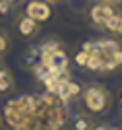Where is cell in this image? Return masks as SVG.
Returning a JSON list of instances; mask_svg holds the SVG:
<instances>
[{
    "label": "cell",
    "mask_w": 122,
    "mask_h": 130,
    "mask_svg": "<svg viewBox=\"0 0 122 130\" xmlns=\"http://www.w3.org/2000/svg\"><path fill=\"white\" fill-rule=\"evenodd\" d=\"M39 23H35L33 19H29L27 14H23V17H19V21H17V31H19V35L25 37V39H31V37H35L37 35V27Z\"/></svg>",
    "instance_id": "8992f818"
},
{
    "label": "cell",
    "mask_w": 122,
    "mask_h": 130,
    "mask_svg": "<svg viewBox=\"0 0 122 130\" xmlns=\"http://www.w3.org/2000/svg\"><path fill=\"white\" fill-rule=\"evenodd\" d=\"M83 50L89 52L87 70L91 72H112L122 66V47L114 39H99L83 43Z\"/></svg>",
    "instance_id": "6da1fadb"
},
{
    "label": "cell",
    "mask_w": 122,
    "mask_h": 130,
    "mask_svg": "<svg viewBox=\"0 0 122 130\" xmlns=\"http://www.w3.org/2000/svg\"><path fill=\"white\" fill-rule=\"evenodd\" d=\"M15 85V78L6 68H0V93H8Z\"/></svg>",
    "instance_id": "9c48e42d"
},
{
    "label": "cell",
    "mask_w": 122,
    "mask_h": 130,
    "mask_svg": "<svg viewBox=\"0 0 122 130\" xmlns=\"http://www.w3.org/2000/svg\"><path fill=\"white\" fill-rule=\"evenodd\" d=\"M118 10L112 6V4H108V2H101V4H95V6H91V10H89V19L95 23V25H106V21L108 19H112L114 14H116Z\"/></svg>",
    "instance_id": "5b68a950"
},
{
    "label": "cell",
    "mask_w": 122,
    "mask_h": 130,
    "mask_svg": "<svg viewBox=\"0 0 122 130\" xmlns=\"http://www.w3.org/2000/svg\"><path fill=\"white\" fill-rule=\"evenodd\" d=\"M91 126H93V120L85 113H79L71 120V130H91Z\"/></svg>",
    "instance_id": "ba28073f"
},
{
    "label": "cell",
    "mask_w": 122,
    "mask_h": 130,
    "mask_svg": "<svg viewBox=\"0 0 122 130\" xmlns=\"http://www.w3.org/2000/svg\"><path fill=\"white\" fill-rule=\"evenodd\" d=\"M116 33L122 35V14H120V21H118V29H116Z\"/></svg>",
    "instance_id": "5bb4252c"
},
{
    "label": "cell",
    "mask_w": 122,
    "mask_h": 130,
    "mask_svg": "<svg viewBox=\"0 0 122 130\" xmlns=\"http://www.w3.org/2000/svg\"><path fill=\"white\" fill-rule=\"evenodd\" d=\"M112 2H120V0H112Z\"/></svg>",
    "instance_id": "9a60e30c"
},
{
    "label": "cell",
    "mask_w": 122,
    "mask_h": 130,
    "mask_svg": "<svg viewBox=\"0 0 122 130\" xmlns=\"http://www.w3.org/2000/svg\"><path fill=\"white\" fill-rule=\"evenodd\" d=\"M8 37L4 35V33H0V56H2V54H6L8 52Z\"/></svg>",
    "instance_id": "7c38bea8"
},
{
    "label": "cell",
    "mask_w": 122,
    "mask_h": 130,
    "mask_svg": "<svg viewBox=\"0 0 122 130\" xmlns=\"http://www.w3.org/2000/svg\"><path fill=\"white\" fill-rule=\"evenodd\" d=\"M60 47V43L58 41H54V39H50V41H46V43H42V54H46V52H52V50H58Z\"/></svg>",
    "instance_id": "8fae6325"
},
{
    "label": "cell",
    "mask_w": 122,
    "mask_h": 130,
    "mask_svg": "<svg viewBox=\"0 0 122 130\" xmlns=\"http://www.w3.org/2000/svg\"><path fill=\"white\" fill-rule=\"evenodd\" d=\"M91 130H110V128H108V126H103V124H93Z\"/></svg>",
    "instance_id": "4fadbf2b"
},
{
    "label": "cell",
    "mask_w": 122,
    "mask_h": 130,
    "mask_svg": "<svg viewBox=\"0 0 122 130\" xmlns=\"http://www.w3.org/2000/svg\"><path fill=\"white\" fill-rule=\"evenodd\" d=\"M0 68H2V62H0Z\"/></svg>",
    "instance_id": "2e32d148"
},
{
    "label": "cell",
    "mask_w": 122,
    "mask_h": 130,
    "mask_svg": "<svg viewBox=\"0 0 122 130\" xmlns=\"http://www.w3.org/2000/svg\"><path fill=\"white\" fill-rule=\"evenodd\" d=\"M87 60H89V52H87V50H83V47H81V50L75 54V62L79 64V66H87Z\"/></svg>",
    "instance_id": "30bf717a"
},
{
    "label": "cell",
    "mask_w": 122,
    "mask_h": 130,
    "mask_svg": "<svg viewBox=\"0 0 122 130\" xmlns=\"http://www.w3.org/2000/svg\"><path fill=\"white\" fill-rule=\"evenodd\" d=\"M25 14L29 19H33L35 23H46L52 17V6L46 0H29L25 6Z\"/></svg>",
    "instance_id": "277c9868"
},
{
    "label": "cell",
    "mask_w": 122,
    "mask_h": 130,
    "mask_svg": "<svg viewBox=\"0 0 122 130\" xmlns=\"http://www.w3.org/2000/svg\"><path fill=\"white\" fill-rule=\"evenodd\" d=\"M81 93H83L81 85H77L75 80H71V78H66L64 83L60 85V89H58V95L62 97L64 101H68V99H75V97H79Z\"/></svg>",
    "instance_id": "52a82bcc"
},
{
    "label": "cell",
    "mask_w": 122,
    "mask_h": 130,
    "mask_svg": "<svg viewBox=\"0 0 122 130\" xmlns=\"http://www.w3.org/2000/svg\"><path fill=\"white\" fill-rule=\"evenodd\" d=\"M83 105L89 113H103L110 105V91L101 85H87L83 89Z\"/></svg>",
    "instance_id": "7a4b0ae2"
},
{
    "label": "cell",
    "mask_w": 122,
    "mask_h": 130,
    "mask_svg": "<svg viewBox=\"0 0 122 130\" xmlns=\"http://www.w3.org/2000/svg\"><path fill=\"white\" fill-rule=\"evenodd\" d=\"M42 66L50 72V74H62L68 72V56L64 50H52L42 54Z\"/></svg>",
    "instance_id": "3957f363"
}]
</instances>
